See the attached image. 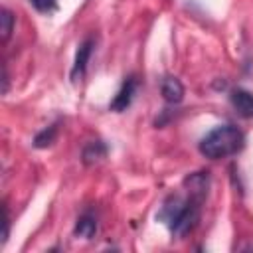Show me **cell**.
I'll use <instances>...</instances> for the list:
<instances>
[{
    "label": "cell",
    "instance_id": "52a82bcc",
    "mask_svg": "<svg viewBox=\"0 0 253 253\" xmlns=\"http://www.w3.org/2000/svg\"><path fill=\"white\" fill-rule=\"evenodd\" d=\"M107 152H109V148L103 140H89L81 150V160L85 166H93V164L101 162L107 156Z\"/></svg>",
    "mask_w": 253,
    "mask_h": 253
},
{
    "label": "cell",
    "instance_id": "ba28073f",
    "mask_svg": "<svg viewBox=\"0 0 253 253\" xmlns=\"http://www.w3.org/2000/svg\"><path fill=\"white\" fill-rule=\"evenodd\" d=\"M97 233V217L89 211L81 213L75 221V227H73V235L75 237H83V239H91L93 235Z\"/></svg>",
    "mask_w": 253,
    "mask_h": 253
},
{
    "label": "cell",
    "instance_id": "6da1fadb",
    "mask_svg": "<svg viewBox=\"0 0 253 253\" xmlns=\"http://www.w3.org/2000/svg\"><path fill=\"white\" fill-rule=\"evenodd\" d=\"M245 146V134L235 125H219L211 128L198 144L202 156L210 160H219L237 154Z\"/></svg>",
    "mask_w": 253,
    "mask_h": 253
},
{
    "label": "cell",
    "instance_id": "7c38bea8",
    "mask_svg": "<svg viewBox=\"0 0 253 253\" xmlns=\"http://www.w3.org/2000/svg\"><path fill=\"white\" fill-rule=\"evenodd\" d=\"M4 231H2V245L8 241V235H10V211H8V208L4 206Z\"/></svg>",
    "mask_w": 253,
    "mask_h": 253
},
{
    "label": "cell",
    "instance_id": "7a4b0ae2",
    "mask_svg": "<svg viewBox=\"0 0 253 253\" xmlns=\"http://www.w3.org/2000/svg\"><path fill=\"white\" fill-rule=\"evenodd\" d=\"M93 47H95V40H93V38H85V40L79 43V47H77V51H75L73 67H71V73H69V77H71L73 83H77V81L85 75L87 63H89L91 53H93Z\"/></svg>",
    "mask_w": 253,
    "mask_h": 253
},
{
    "label": "cell",
    "instance_id": "8992f818",
    "mask_svg": "<svg viewBox=\"0 0 253 253\" xmlns=\"http://www.w3.org/2000/svg\"><path fill=\"white\" fill-rule=\"evenodd\" d=\"M229 99H231L233 109H235L243 119H253V93H251V91L237 87V89L231 91Z\"/></svg>",
    "mask_w": 253,
    "mask_h": 253
},
{
    "label": "cell",
    "instance_id": "8fae6325",
    "mask_svg": "<svg viewBox=\"0 0 253 253\" xmlns=\"http://www.w3.org/2000/svg\"><path fill=\"white\" fill-rule=\"evenodd\" d=\"M30 6L42 14H51L57 10V0H28Z\"/></svg>",
    "mask_w": 253,
    "mask_h": 253
},
{
    "label": "cell",
    "instance_id": "277c9868",
    "mask_svg": "<svg viewBox=\"0 0 253 253\" xmlns=\"http://www.w3.org/2000/svg\"><path fill=\"white\" fill-rule=\"evenodd\" d=\"M160 93H162V99L168 105H178V103H182V99L186 95V89H184V85H182V81L178 77L166 75L160 81Z\"/></svg>",
    "mask_w": 253,
    "mask_h": 253
},
{
    "label": "cell",
    "instance_id": "9c48e42d",
    "mask_svg": "<svg viewBox=\"0 0 253 253\" xmlns=\"http://www.w3.org/2000/svg\"><path fill=\"white\" fill-rule=\"evenodd\" d=\"M55 138H57V125H49L34 136V146L36 148H47L55 142Z\"/></svg>",
    "mask_w": 253,
    "mask_h": 253
},
{
    "label": "cell",
    "instance_id": "3957f363",
    "mask_svg": "<svg viewBox=\"0 0 253 253\" xmlns=\"http://www.w3.org/2000/svg\"><path fill=\"white\" fill-rule=\"evenodd\" d=\"M136 85H138V81H136V77H134V75L125 77V81H123L121 89L117 91V95L113 97V101H111L109 109H111L113 113H123V111H126V109L130 107L132 99H134Z\"/></svg>",
    "mask_w": 253,
    "mask_h": 253
},
{
    "label": "cell",
    "instance_id": "30bf717a",
    "mask_svg": "<svg viewBox=\"0 0 253 253\" xmlns=\"http://www.w3.org/2000/svg\"><path fill=\"white\" fill-rule=\"evenodd\" d=\"M14 24H16V18L14 14L8 10V8H2L0 10V32H2V42H8L12 32H14Z\"/></svg>",
    "mask_w": 253,
    "mask_h": 253
},
{
    "label": "cell",
    "instance_id": "5b68a950",
    "mask_svg": "<svg viewBox=\"0 0 253 253\" xmlns=\"http://www.w3.org/2000/svg\"><path fill=\"white\" fill-rule=\"evenodd\" d=\"M184 186L188 190V196L204 202L208 196V188H210V176L208 172H194L184 178Z\"/></svg>",
    "mask_w": 253,
    "mask_h": 253
}]
</instances>
